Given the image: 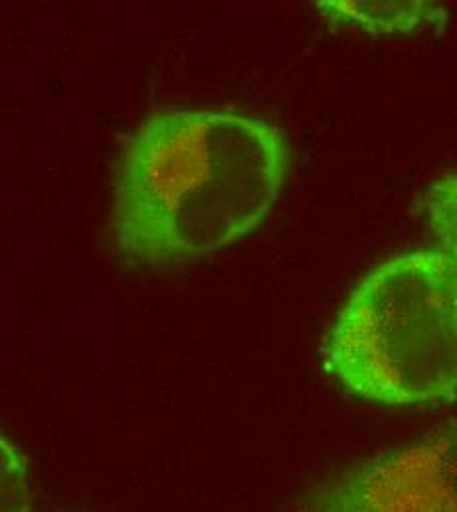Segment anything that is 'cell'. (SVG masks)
I'll use <instances>...</instances> for the list:
<instances>
[{
	"instance_id": "cell-1",
	"label": "cell",
	"mask_w": 457,
	"mask_h": 512,
	"mask_svg": "<svg viewBox=\"0 0 457 512\" xmlns=\"http://www.w3.org/2000/svg\"><path fill=\"white\" fill-rule=\"evenodd\" d=\"M290 174L284 130L229 109H168L132 130L115 170L111 227L134 266H172L255 233Z\"/></svg>"
},
{
	"instance_id": "cell-2",
	"label": "cell",
	"mask_w": 457,
	"mask_h": 512,
	"mask_svg": "<svg viewBox=\"0 0 457 512\" xmlns=\"http://www.w3.org/2000/svg\"><path fill=\"white\" fill-rule=\"evenodd\" d=\"M327 375L387 408L457 396V264L420 249L377 264L347 296L322 345Z\"/></svg>"
},
{
	"instance_id": "cell-3",
	"label": "cell",
	"mask_w": 457,
	"mask_h": 512,
	"mask_svg": "<svg viewBox=\"0 0 457 512\" xmlns=\"http://www.w3.org/2000/svg\"><path fill=\"white\" fill-rule=\"evenodd\" d=\"M292 512H457V426L316 487Z\"/></svg>"
},
{
	"instance_id": "cell-4",
	"label": "cell",
	"mask_w": 457,
	"mask_h": 512,
	"mask_svg": "<svg viewBox=\"0 0 457 512\" xmlns=\"http://www.w3.org/2000/svg\"><path fill=\"white\" fill-rule=\"evenodd\" d=\"M331 28L371 36L442 32L448 10L438 2H375V0H320L314 2Z\"/></svg>"
},
{
	"instance_id": "cell-5",
	"label": "cell",
	"mask_w": 457,
	"mask_h": 512,
	"mask_svg": "<svg viewBox=\"0 0 457 512\" xmlns=\"http://www.w3.org/2000/svg\"><path fill=\"white\" fill-rule=\"evenodd\" d=\"M424 209L440 251L457 264V174H448L430 186Z\"/></svg>"
},
{
	"instance_id": "cell-6",
	"label": "cell",
	"mask_w": 457,
	"mask_h": 512,
	"mask_svg": "<svg viewBox=\"0 0 457 512\" xmlns=\"http://www.w3.org/2000/svg\"><path fill=\"white\" fill-rule=\"evenodd\" d=\"M30 487L20 453L2 440V512H28Z\"/></svg>"
}]
</instances>
